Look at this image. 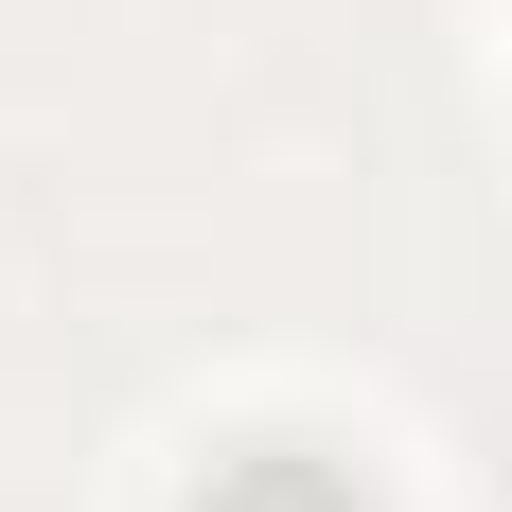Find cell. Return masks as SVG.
Masks as SVG:
<instances>
[{"mask_svg":"<svg viewBox=\"0 0 512 512\" xmlns=\"http://www.w3.org/2000/svg\"><path fill=\"white\" fill-rule=\"evenodd\" d=\"M195 512H371V495L318 460V442H248V460H212V477H195Z\"/></svg>","mask_w":512,"mask_h":512,"instance_id":"1","label":"cell"}]
</instances>
